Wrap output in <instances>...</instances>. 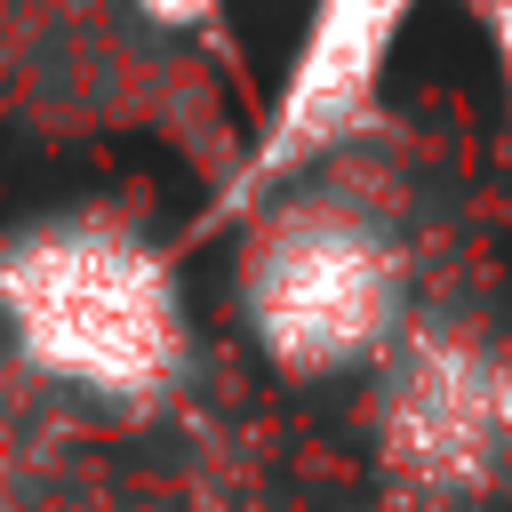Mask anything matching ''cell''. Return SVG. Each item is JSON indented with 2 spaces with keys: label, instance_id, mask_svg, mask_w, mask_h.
Returning <instances> with one entry per match:
<instances>
[{
  "label": "cell",
  "instance_id": "3957f363",
  "mask_svg": "<svg viewBox=\"0 0 512 512\" xmlns=\"http://www.w3.org/2000/svg\"><path fill=\"white\" fill-rule=\"evenodd\" d=\"M400 16L408 0H312V24H304V48H296V72L264 120V144L248 160V192L304 168L312 152H328L376 96V72L400 40Z\"/></svg>",
  "mask_w": 512,
  "mask_h": 512
},
{
  "label": "cell",
  "instance_id": "6da1fadb",
  "mask_svg": "<svg viewBox=\"0 0 512 512\" xmlns=\"http://www.w3.org/2000/svg\"><path fill=\"white\" fill-rule=\"evenodd\" d=\"M0 312L32 368L80 392H152L176 368L168 264L120 232H40L0 264Z\"/></svg>",
  "mask_w": 512,
  "mask_h": 512
},
{
  "label": "cell",
  "instance_id": "5b68a950",
  "mask_svg": "<svg viewBox=\"0 0 512 512\" xmlns=\"http://www.w3.org/2000/svg\"><path fill=\"white\" fill-rule=\"evenodd\" d=\"M144 8H152V16H160V24H192V16H200V8H208V0H144Z\"/></svg>",
  "mask_w": 512,
  "mask_h": 512
},
{
  "label": "cell",
  "instance_id": "7a4b0ae2",
  "mask_svg": "<svg viewBox=\"0 0 512 512\" xmlns=\"http://www.w3.org/2000/svg\"><path fill=\"white\" fill-rule=\"evenodd\" d=\"M248 312H256V336L272 344V360L344 368L392 320V256L344 216H304L256 256Z\"/></svg>",
  "mask_w": 512,
  "mask_h": 512
},
{
  "label": "cell",
  "instance_id": "277c9868",
  "mask_svg": "<svg viewBox=\"0 0 512 512\" xmlns=\"http://www.w3.org/2000/svg\"><path fill=\"white\" fill-rule=\"evenodd\" d=\"M512 424V392L488 352L472 344H424L416 368L392 384L384 448L416 488H472Z\"/></svg>",
  "mask_w": 512,
  "mask_h": 512
}]
</instances>
